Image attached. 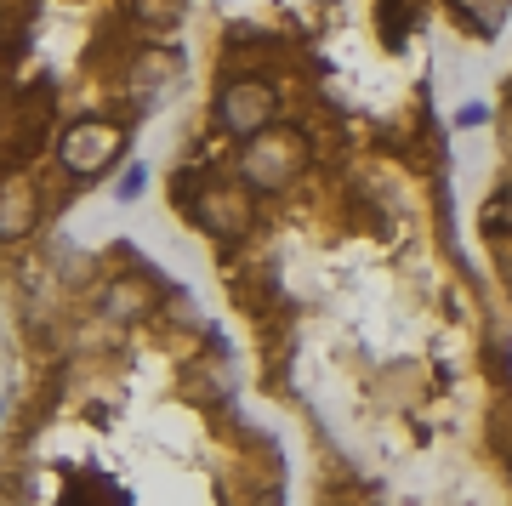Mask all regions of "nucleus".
I'll use <instances>...</instances> for the list:
<instances>
[{
  "label": "nucleus",
  "mask_w": 512,
  "mask_h": 506,
  "mask_svg": "<svg viewBox=\"0 0 512 506\" xmlns=\"http://www.w3.org/2000/svg\"><path fill=\"white\" fill-rule=\"evenodd\" d=\"M313 148H308V131L302 126H268L262 137L245 143L239 154V182L251 188V194H279V188H291L302 171H308Z\"/></svg>",
  "instance_id": "nucleus-1"
},
{
  "label": "nucleus",
  "mask_w": 512,
  "mask_h": 506,
  "mask_svg": "<svg viewBox=\"0 0 512 506\" xmlns=\"http://www.w3.org/2000/svg\"><path fill=\"white\" fill-rule=\"evenodd\" d=\"M177 80H183V57L165 52V46H148L126 74V97L137 109H154V103H165V97L177 91Z\"/></svg>",
  "instance_id": "nucleus-5"
},
{
  "label": "nucleus",
  "mask_w": 512,
  "mask_h": 506,
  "mask_svg": "<svg viewBox=\"0 0 512 506\" xmlns=\"http://www.w3.org/2000/svg\"><path fill=\"white\" fill-rule=\"evenodd\" d=\"M507 478H512V461H507Z\"/></svg>",
  "instance_id": "nucleus-11"
},
{
  "label": "nucleus",
  "mask_w": 512,
  "mask_h": 506,
  "mask_svg": "<svg viewBox=\"0 0 512 506\" xmlns=\"http://www.w3.org/2000/svg\"><path fill=\"white\" fill-rule=\"evenodd\" d=\"M120 148H126V131L114 126V120H74L57 137V165L69 177H103L120 160Z\"/></svg>",
  "instance_id": "nucleus-3"
},
{
  "label": "nucleus",
  "mask_w": 512,
  "mask_h": 506,
  "mask_svg": "<svg viewBox=\"0 0 512 506\" xmlns=\"http://www.w3.org/2000/svg\"><path fill=\"white\" fill-rule=\"evenodd\" d=\"M279 120V86L274 80H262V74H239L228 86L217 91V126L239 143H251L262 131Z\"/></svg>",
  "instance_id": "nucleus-2"
},
{
  "label": "nucleus",
  "mask_w": 512,
  "mask_h": 506,
  "mask_svg": "<svg viewBox=\"0 0 512 506\" xmlns=\"http://www.w3.org/2000/svg\"><path fill=\"white\" fill-rule=\"evenodd\" d=\"M143 188H148V171H143V165H131L126 177H120V188H114V194L131 205V199H143Z\"/></svg>",
  "instance_id": "nucleus-9"
},
{
  "label": "nucleus",
  "mask_w": 512,
  "mask_h": 506,
  "mask_svg": "<svg viewBox=\"0 0 512 506\" xmlns=\"http://www.w3.org/2000/svg\"><path fill=\"white\" fill-rule=\"evenodd\" d=\"M0 114H6V97H0Z\"/></svg>",
  "instance_id": "nucleus-10"
},
{
  "label": "nucleus",
  "mask_w": 512,
  "mask_h": 506,
  "mask_svg": "<svg viewBox=\"0 0 512 506\" xmlns=\"http://www.w3.org/2000/svg\"><path fill=\"white\" fill-rule=\"evenodd\" d=\"M131 18H143L148 29H171V23H183L188 0H126Z\"/></svg>",
  "instance_id": "nucleus-8"
},
{
  "label": "nucleus",
  "mask_w": 512,
  "mask_h": 506,
  "mask_svg": "<svg viewBox=\"0 0 512 506\" xmlns=\"http://www.w3.org/2000/svg\"><path fill=\"white\" fill-rule=\"evenodd\" d=\"M40 228V188L29 177H0V245H18Z\"/></svg>",
  "instance_id": "nucleus-6"
},
{
  "label": "nucleus",
  "mask_w": 512,
  "mask_h": 506,
  "mask_svg": "<svg viewBox=\"0 0 512 506\" xmlns=\"http://www.w3.org/2000/svg\"><path fill=\"white\" fill-rule=\"evenodd\" d=\"M450 6H456V18L467 23L473 35H495L512 12V0H450Z\"/></svg>",
  "instance_id": "nucleus-7"
},
{
  "label": "nucleus",
  "mask_w": 512,
  "mask_h": 506,
  "mask_svg": "<svg viewBox=\"0 0 512 506\" xmlns=\"http://www.w3.org/2000/svg\"><path fill=\"white\" fill-rule=\"evenodd\" d=\"M194 222L217 239H239L251 228V188L245 182H211L194 205Z\"/></svg>",
  "instance_id": "nucleus-4"
}]
</instances>
